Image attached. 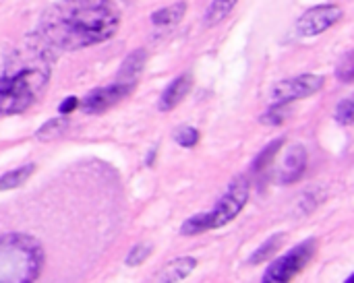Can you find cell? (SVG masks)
I'll list each match as a JSON object with an SVG mask.
<instances>
[{
    "label": "cell",
    "instance_id": "6da1fadb",
    "mask_svg": "<svg viewBox=\"0 0 354 283\" xmlns=\"http://www.w3.org/2000/svg\"><path fill=\"white\" fill-rule=\"evenodd\" d=\"M118 25L112 0H58L41 14L37 35L52 50H81L110 39Z\"/></svg>",
    "mask_w": 354,
    "mask_h": 283
},
{
    "label": "cell",
    "instance_id": "7a4b0ae2",
    "mask_svg": "<svg viewBox=\"0 0 354 283\" xmlns=\"http://www.w3.org/2000/svg\"><path fill=\"white\" fill-rule=\"evenodd\" d=\"M56 50L31 33L0 64V114L27 112L48 89Z\"/></svg>",
    "mask_w": 354,
    "mask_h": 283
},
{
    "label": "cell",
    "instance_id": "3957f363",
    "mask_svg": "<svg viewBox=\"0 0 354 283\" xmlns=\"http://www.w3.org/2000/svg\"><path fill=\"white\" fill-rule=\"evenodd\" d=\"M41 244L23 234L0 238V283L33 282L41 273Z\"/></svg>",
    "mask_w": 354,
    "mask_h": 283
},
{
    "label": "cell",
    "instance_id": "277c9868",
    "mask_svg": "<svg viewBox=\"0 0 354 283\" xmlns=\"http://www.w3.org/2000/svg\"><path fill=\"white\" fill-rule=\"evenodd\" d=\"M315 248H317V242L315 240H307L299 246H295L288 255L280 257L278 261H274L268 271L263 273V282L266 283H284L295 280L313 259L315 255Z\"/></svg>",
    "mask_w": 354,
    "mask_h": 283
},
{
    "label": "cell",
    "instance_id": "5b68a950",
    "mask_svg": "<svg viewBox=\"0 0 354 283\" xmlns=\"http://www.w3.org/2000/svg\"><path fill=\"white\" fill-rule=\"evenodd\" d=\"M247 201H249V180L245 176H239V178H234L230 182V186L224 193V197L209 211V215H212V230L230 224L245 209Z\"/></svg>",
    "mask_w": 354,
    "mask_h": 283
},
{
    "label": "cell",
    "instance_id": "8992f818",
    "mask_svg": "<svg viewBox=\"0 0 354 283\" xmlns=\"http://www.w3.org/2000/svg\"><path fill=\"white\" fill-rule=\"evenodd\" d=\"M324 77L319 75H299L286 81H280L274 89H272V106H288L292 101L305 99L309 95H315L317 91L324 89Z\"/></svg>",
    "mask_w": 354,
    "mask_h": 283
},
{
    "label": "cell",
    "instance_id": "52a82bcc",
    "mask_svg": "<svg viewBox=\"0 0 354 283\" xmlns=\"http://www.w3.org/2000/svg\"><path fill=\"white\" fill-rule=\"evenodd\" d=\"M135 83H127V81H114L108 87H100L93 89L83 101H81V110L85 114H102L110 108H114L116 104H120L122 99H127L133 91H135Z\"/></svg>",
    "mask_w": 354,
    "mask_h": 283
},
{
    "label": "cell",
    "instance_id": "ba28073f",
    "mask_svg": "<svg viewBox=\"0 0 354 283\" xmlns=\"http://www.w3.org/2000/svg\"><path fill=\"white\" fill-rule=\"evenodd\" d=\"M342 8L338 4H322V6H313L309 10H305L299 21H297V31L303 37H313L319 35L324 31H328L330 27H334L340 19H342Z\"/></svg>",
    "mask_w": 354,
    "mask_h": 283
},
{
    "label": "cell",
    "instance_id": "9c48e42d",
    "mask_svg": "<svg viewBox=\"0 0 354 283\" xmlns=\"http://www.w3.org/2000/svg\"><path fill=\"white\" fill-rule=\"evenodd\" d=\"M305 170H307V149L303 145H292L286 151L282 166L278 168L276 180L280 184H292L305 174Z\"/></svg>",
    "mask_w": 354,
    "mask_h": 283
},
{
    "label": "cell",
    "instance_id": "30bf717a",
    "mask_svg": "<svg viewBox=\"0 0 354 283\" xmlns=\"http://www.w3.org/2000/svg\"><path fill=\"white\" fill-rule=\"evenodd\" d=\"M193 89V77L191 75H180L176 77L166 89L164 93L160 95V101H158V110L160 112H170L174 110Z\"/></svg>",
    "mask_w": 354,
    "mask_h": 283
},
{
    "label": "cell",
    "instance_id": "8fae6325",
    "mask_svg": "<svg viewBox=\"0 0 354 283\" xmlns=\"http://www.w3.org/2000/svg\"><path fill=\"white\" fill-rule=\"evenodd\" d=\"M195 267H197V259H193V257H180V259L170 261V263L156 275V280L162 283L183 282V280H187V277L195 271Z\"/></svg>",
    "mask_w": 354,
    "mask_h": 283
},
{
    "label": "cell",
    "instance_id": "7c38bea8",
    "mask_svg": "<svg viewBox=\"0 0 354 283\" xmlns=\"http://www.w3.org/2000/svg\"><path fill=\"white\" fill-rule=\"evenodd\" d=\"M147 62V54L145 50H135L133 54L127 56V60L122 62L120 66V72H118V81H127V83H135L139 81L141 72H143V66Z\"/></svg>",
    "mask_w": 354,
    "mask_h": 283
},
{
    "label": "cell",
    "instance_id": "4fadbf2b",
    "mask_svg": "<svg viewBox=\"0 0 354 283\" xmlns=\"http://www.w3.org/2000/svg\"><path fill=\"white\" fill-rule=\"evenodd\" d=\"M187 12V2L185 0H178L166 8H160L151 14V23L158 25V27H170V25H176Z\"/></svg>",
    "mask_w": 354,
    "mask_h": 283
},
{
    "label": "cell",
    "instance_id": "5bb4252c",
    "mask_svg": "<svg viewBox=\"0 0 354 283\" xmlns=\"http://www.w3.org/2000/svg\"><path fill=\"white\" fill-rule=\"evenodd\" d=\"M68 124H71L68 116H62V114H60V116H56V118L48 120L46 124H41V126L37 128L35 137H37L39 141H44V143L54 141V139H58V137H62V135L66 133Z\"/></svg>",
    "mask_w": 354,
    "mask_h": 283
},
{
    "label": "cell",
    "instance_id": "9a60e30c",
    "mask_svg": "<svg viewBox=\"0 0 354 283\" xmlns=\"http://www.w3.org/2000/svg\"><path fill=\"white\" fill-rule=\"evenodd\" d=\"M33 172H35V164H25L17 170L6 172L4 176H0V191H12V188L23 186Z\"/></svg>",
    "mask_w": 354,
    "mask_h": 283
},
{
    "label": "cell",
    "instance_id": "2e32d148",
    "mask_svg": "<svg viewBox=\"0 0 354 283\" xmlns=\"http://www.w3.org/2000/svg\"><path fill=\"white\" fill-rule=\"evenodd\" d=\"M236 2L239 0H214L209 4V8L205 10V14H203V23L207 27H214V25L222 23L232 12V8L236 6Z\"/></svg>",
    "mask_w": 354,
    "mask_h": 283
},
{
    "label": "cell",
    "instance_id": "e0dca14e",
    "mask_svg": "<svg viewBox=\"0 0 354 283\" xmlns=\"http://www.w3.org/2000/svg\"><path fill=\"white\" fill-rule=\"evenodd\" d=\"M282 242H284V236L282 234H276V236H272L270 240H266L251 257H249V265H259V263H266V261H270L280 248H282Z\"/></svg>",
    "mask_w": 354,
    "mask_h": 283
},
{
    "label": "cell",
    "instance_id": "ac0fdd59",
    "mask_svg": "<svg viewBox=\"0 0 354 283\" xmlns=\"http://www.w3.org/2000/svg\"><path fill=\"white\" fill-rule=\"evenodd\" d=\"M209 230H212V215L209 213H197L183 224L180 234L183 236H197V234H203Z\"/></svg>",
    "mask_w": 354,
    "mask_h": 283
},
{
    "label": "cell",
    "instance_id": "d6986e66",
    "mask_svg": "<svg viewBox=\"0 0 354 283\" xmlns=\"http://www.w3.org/2000/svg\"><path fill=\"white\" fill-rule=\"evenodd\" d=\"M282 145H284V139H276L274 143H270V145L255 157V162H253V172H263L268 166H272V162H274V157L278 155V151H280Z\"/></svg>",
    "mask_w": 354,
    "mask_h": 283
},
{
    "label": "cell",
    "instance_id": "ffe728a7",
    "mask_svg": "<svg viewBox=\"0 0 354 283\" xmlns=\"http://www.w3.org/2000/svg\"><path fill=\"white\" fill-rule=\"evenodd\" d=\"M286 118H288L286 106H272V110H268V112H263V114L259 116V122L266 124V126H278V124H282Z\"/></svg>",
    "mask_w": 354,
    "mask_h": 283
},
{
    "label": "cell",
    "instance_id": "44dd1931",
    "mask_svg": "<svg viewBox=\"0 0 354 283\" xmlns=\"http://www.w3.org/2000/svg\"><path fill=\"white\" fill-rule=\"evenodd\" d=\"M174 141L180 147H195L199 143V130L195 126H180L174 133Z\"/></svg>",
    "mask_w": 354,
    "mask_h": 283
},
{
    "label": "cell",
    "instance_id": "7402d4cb",
    "mask_svg": "<svg viewBox=\"0 0 354 283\" xmlns=\"http://www.w3.org/2000/svg\"><path fill=\"white\" fill-rule=\"evenodd\" d=\"M336 120L344 126H351L354 120V108H353V99L346 97L342 99L338 106H336Z\"/></svg>",
    "mask_w": 354,
    "mask_h": 283
},
{
    "label": "cell",
    "instance_id": "603a6c76",
    "mask_svg": "<svg viewBox=\"0 0 354 283\" xmlns=\"http://www.w3.org/2000/svg\"><path fill=\"white\" fill-rule=\"evenodd\" d=\"M149 255H151V246H149V244H139V246H135V248L129 253L127 265H129V267H137V265H141Z\"/></svg>",
    "mask_w": 354,
    "mask_h": 283
},
{
    "label": "cell",
    "instance_id": "cb8c5ba5",
    "mask_svg": "<svg viewBox=\"0 0 354 283\" xmlns=\"http://www.w3.org/2000/svg\"><path fill=\"white\" fill-rule=\"evenodd\" d=\"M338 77L344 81V83H351L353 81V56L348 54L342 62V66L338 68Z\"/></svg>",
    "mask_w": 354,
    "mask_h": 283
},
{
    "label": "cell",
    "instance_id": "d4e9b609",
    "mask_svg": "<svg viewBox=\"0 0 354 283\" xmlns=\"http://www.w3.org/2000/svg\"><path fill=\"white\" fill-rule=\"evenodd\" d=\"M77 106H79V99H77V97H66V99L60 104V114H62V116H68Z\"/></svg>",
    "mask_w": 354,
    "mask_h": 283
}]
</instances>
